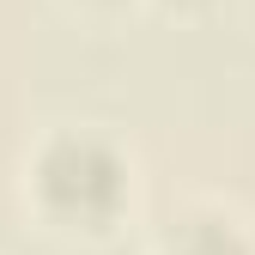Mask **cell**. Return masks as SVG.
I'll return each instance as SVG.
<instances>
[{
    "label": "cell",
    "instance_id": "obj_1",
    "mask_svg": "<svg viewBox=\"0 0 255 255\" xmlns=\"http://www.w3.org/2000/svg\"><path fill=\"white\" fill-rule=\"evenodd\" d=\"M30 195L61 231H110L134 201V164L98 128H61L30 158Z\"/></svg>",
    "mask_w": 255,
    "mask_h": 255
},
{
    "label": "cell",
    "instance_id": "obj_2",
    "mask_svg": "<svg viewBox=\"0 0 255 255\" xmlns=\"http://www.w3.org/2000/svg\"><path fill=\"white\" fill-rule=\"evenodd\" d=\"M164 255H255V243L243 237V225L225 219V213H188L182 225L170 231Z\"/></svg>",
    "mask_w": 255,
    "mask_h": 255
},
{
    "label": "cell",
    "instance_id": "obj_3",
    "mask_svg": "<svg viewBox=\"0 0 255 255\" xmlns=\"http://www.w3.org/2000/svg\"><path fill=\"white\" fill-rule=\"evenodd\" d=\"M85 6H122V0H85Z\"/></svg>",
    "mask_w": 255,
    "mask_h": 255
},
{
    "label": "cell",
    "instance_id": "obj_4",
    "mask_svg": "<svg viewBox=\"0 0 255 255\" xmlns=\"http://www.w3.org/2000/svg\"><path fill=\"white\" fill-rule=\"evenodd\" d=\"M176 6H207V0H176Z\"/></svg>",
    "mask_w": 255,
    "mask_h": 255
}]
</instances>
